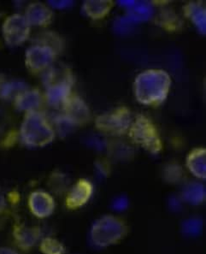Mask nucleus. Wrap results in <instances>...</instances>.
<instances>
[{"mask_svg":"<svg viewBox=\"0 0 206 254\" xmlns=\"http://www.w3.org/2000/svg\"><path fill=\"white\" fill-rule=\"evenodd\" d=\"M114 6L111 0H88L82 5V11L87 17L92 20L105 18Z\"/></svg>","mask_w":206,"mask_h":254,"instance_id":"nucleus-17","label":"nucleus"},{"mask_svg":"<svg viewBox=\"0 0 206 254\" xmlns=\"http://www.w3.org/2000/svg\"><path fill=\"white\" fill-rule=\"evenodd\" d=\"M129 205H130L129 198H127L126 196L121 195L115 198L113 202H112L111 206H112V209L115 211L121 212V211H124L127 210L129 208Z\"/></svg>","mask_w":206,"mask_h":254,"instance_id":"nucleus-28","label":"nucleus"},{"mask_svg":"<svg viewBox=\"0 0 206 254\" xmlns=\"http://www.w3.org/2000/svg\"><path fill=\"white\" fill-rule=\"evenodd\" d=\"M0 254H20L18 252L15 251V249L13 248H0Z\"/></svg>","mask_w":206,"mask_h":254,"instance_id":"nucleus-33","label":"nucleus"},{"mask_svg":"<svg viewBox=\"0 0 206 254\" xmlns=\"http://www.w3.org/2000/svg\"><path fill=\"white\" fill-rule=\"evenodd\" d=\"M73 85L74 82L65 81L46 86L44 94L45 102L53 108H63L65 102L72 95Z\"/></svg>","mask_w":206,"mask_h":254,"instance_id":"nucleus-13","label":"nucleus"},{"mask_svg":"<svg viewBox=\"0 0 206 254\" xmlns=\"http://www.w3.org/2000/svg\"><path fill=\"white\" fill-rule=\"evenodd\" d=\"M57 56L58 54L49 47L34 43L26 50L25 64L32 73L41 74L53 65Z\"/></svg>","mask_w":206,"mask_h":254,"instance_id":"nucleus-7","label":"nucleus"},{"mask_svg":"<svg viewBox=\"0 0 206 254\" xmlns=\"http://www.w3.org/2000/svg\"><path fill=\"white\" fill-rule=\"evenodd\" d=\"M31 27H47L53 20V11L45 3L35 2L28 5L23 14Z\"/></svg>","mask_w":206,"mask_h":254,"instance_id":"nucleus-14","label":"nucleus"},{"mask_svg":"<svg viewBox=\"0 0 206 254\" xmlns=\"http://www.w3.org/2000/svg\"><path fill=\"white\" fill-rule=\"evenodd\" d=\"M40 251L43 254H65L66 248L58 239L53 237H45L41 239Z\"/></svg>","mask_w":206,"mask_h":254,"instance_id":"nucleus-25","label":"nucleus"},{"mask_svg":"<svg viewBox=\"0 0 206 254\" xmlns=\"http://www.w3.org/2000/svg\"><path fill=\"white\" fill-rule=\"evenodd\" d=\"M34 44H40L49 47L58 55L64 49V41L61 36H59L55 32L46 31L40 33V34H38L37 37L35 38Z\"/></svg>","mask_w":206,"mask_h":254,"instance_id":"nucleus-21","label":"nucleus"},{"mask_svg":"<svg viewBox=\"0 0 206 254\" xmlns=\"http://www.w3.org/2000/svg\"><path fill=\"white\" fill-rule=\"evenodd\" d=\"M204 222L199 217H190L186 218L182 223V232L188 237H197L203 231Z\"/></svg>","mask_w":206,"mask_h":254,"instance_id":"nucleus-24","label":"nucleus"},{"mask_svg":"<svg viewBox=\"0 0 206 254\" xmlns=\"http://www.w3.org/2000/svg\"><path fill=\"white\" fill-rule=\"evenodd\" d=\"M136 23L133 22L132 20L129 16H121L115 21L114 29L117 34H130L134 29V27L136 26Z\"/></svg>","mask_w":206,"mask_h":254,"instance_id":"nucleus-27","label":"nucleus"},{"mask_svg":"<svg viewBox=\"0 0 206 254\" xmlns=\"http://www.w3.org/2000/svg\"><path fill=\"white\" fill-rule=\"evenodd\" d=\"M93 185L86 179H80L69 189L65 204L69 210H77L86 205L93 194Z\"/></svg>","mask_w":206,"mask_h":254,"instance_id":"nucleus-9","label":"nucleus"},{"mask_svg":"<svg viewBox=\"0 0 206 254\" xmlns=\"http://www.w3.org/2000/svg\"><path fill=\"white\" fill-rule=\"evenodd\" d=\"M48 5L49 7H53V8H55V9H65V8H69V7L72 6V3L73 2L72 1H64V0H62V1H48L47 2Z\"/></svg>","mask_w":206,"mask_h":254,"instance_id":"nucleus-30","label":"nucleus"},{"mask_svg":"<svg viewBox=\"0 0 206 254\" xmlns=\"http://www.w3.org/2000/svg\"><path fill=\"white\" fill-rule=\"evenodd\" d=\"M45 103L43 93L38 88H29L20 93L13 101L15 108L19 112H39Z\"/></svg>","mask_w":206,"mask_h":254,"instance_id":"nucleus-12","label":"nucleus"},{"mask_svg":"<svg viewBox=\"0 0 206 254\" xmlns=\"http://www.w3.org/2000/svg\"><path fill=\"white\" fill-rule=\"evenodd\" d=\"M185 16L190 19L200 34L206 33V9L200 2H190L185 5Z\"/></svg>","mask_w":206,"mask_h":254,"instance_id":"nucleus-19","label":"nucleus"},{"mask_svg":"<svg viewBox=\"0 0 206 254\" xmlns=\"http://www.w3.org/2000/svg\"><path fill=\"white\" fill-rule=\"evenodd\" d=\"M157 23L169 31L178 30L182 27V22L176 13L170 9H163L157 16Z\"/></svg>","mask_w":206,"mask_h":254,"instance_id":"nucleus-23","label":"nucleus"},{"mask_svg":"<svg viewBox=\"0 0 206 254\" xmlns=\"http://www.w3.org/2000/svg\"><path fill=\"white\" fill-rule=\"evenodd\" d=\"M7 207L6 198L3 195L2 189L0 187V214L3 213V211H5Z\"/></svg>","mask_w":206,"mask_h":254,"instance_id":"nucleus-31","label":"nucleus"},{"mask_svg":"<svg viewBox=\"0 0 206 254\" xmlns=\"http://www.w3.org/2000/svg\"><path fill=\"white\" fill-rule=\"evenodd\" d=\"M28 88V84L24 81L0 74V100L13 102L20 93Z\"/></svg>","mask_w":206,"mask_h":254,"instance_id":"nucleus-15","label":"nucleus"},{"mask_svg":"<svg viewBox=\"0 0 206 254\" xmlns=\"http://www.w3.org/2000/svg\"><path fill=\"white\" fill-rule=\"evenodd\" d=\"M181 198L188 205H200L206 200V188L202 183L190 182L183 187Z\"/></svg>","mask_w":206,"mask_h":254,"instance_id":"nucleus-18","label":"nucleus"},{"mask_svg":"<svg viewBox=\"0 0 206 254\" xmlns=\"http://www.w3.org/2000/svg\"><path fill=\"white\" fill-rule=\"evenodd\" d=\"M48 186L51 191L56 195H63L68 192L69 181L66 175L61 172H55L50 177Z\"/></svg>","mask_w":206,"mask_h":254,"instance_id":"nucleus-22","label":"nucleus"},{"mask_svg":"<svg viewBox=\"0 0 206 254\" xmlns=\"http://www.w3.org/2000/svg\"><path fill=\"white\" fill-rule=\"evenodd\" d=\"M132 122L130 109L126 106H120L97 117L95 127L105 134L122 136L128 133Z\"/></svg>","mask_w":206,"mask_h":254,"instance_id":"nucleus-5","label":"nucleus"},{"mask_svg":"<svg viewBox=\"0 0 206 254\" xmlns=\"http://www.w3.org/2000/svg\"><path fill=\"white\" fill-rule=\"evenodd\" d=\"M12 237L15 245L23 251H28L40 243L42 231L40 227L17 224L14 227Z\"/></svg>","mask_w":206,"mask_h":254,"instance_id":"nucleus-11","label":"nucleus"},{"mask_svg":"<svg viewBox=\"0 0 206 254\" xmlns=\"http://www.w3.org/2000/svg\"><path fill=\"white\" fill-rule=\"evenodd\" d=\"M128 135L133 142L151 154L157 155L163 150V142L157 127L145 115L136 116L128 131Z\"/></svg>","mask_w":206,"mask_h":254,"instance_id":"nucleus-4","label":"nucleus"},{"mask_svg":"<svg viewBox=\"0 0 206 254\" xmlns=\"http://www.w3.org/2000/svg\"><path fill=\"white\" fill-rule=\"evenodd\" d=\"M188 171L198 179L206 178V150L203 147L194 148L189 152L186 161Z\"/></svg>","mask_w":206,"mask_h":254,"instance_id":"nucleus-16","label":"nucleus"},{"mask_svg":"<svg viewBox=\"0 0 206 254\" xmlns=\"http://www.w3.org/2000/svg\"><path fill=\"white\" fill-rule=\"evenodd\" d=\"M65 118L75 126H82L91 120V112L86 102L80 97L72 94L63 106Z\"/></svg>","mask_w":206,"mask_h":254,"instance_id":"nucleus-8","label":"nucleus"},{"mask_svg":"<svg viewBox=\"0 0 206 254\" xmlns=\"http://www.w3.org/2000/svg\"><path fill=\"white\" fill-rule=\"evenodd\" d=\"M183 203L181 196L173 195L168 200V207L172 212L178 213L183 208Z\"/></svg>","mask_w":206,"mask_h":254,"instance_id":"nucleus-29","label":"nucleus"},{"mask_svg":"<svg viewBox=\"0 0 206 254\" xmlns=\"http://www.w3.org/2000/svg\"><path fill=\"white\" fill-rule=\"evenodd\" d=\"M135 3H136V1H134V0H123V1L118 2L120 6L126 8L127 9H130L135 4Z\"/></svg>","mask_w":206,"mask_h":254,"instance_id":"nucleus-32","label":"nucleus"},{"mask_svg":"<svg viewBox=\"0 0 206 254\" xmlns=\"http://www.w3.org/2000/svg\"><path fill=\"white\" fill-rule=\"evenodd\" d=\"M163 177L169 184H178L184 177V171L180 164L170 163L163 168Z\"/></svg>","mask_w":206,"mask_h":254,"instance_id":"nucleus-26","label":"nucleus"},{"mask_svg":"<svg viewBox=\"0 0 206 254\" xmlns=\"http://www.w3.org/2000/svg\"><path fill=\"white\" fill-rule=\"evenodd\" d=\"M31 28L23 14H12L7 16L2 24L3 41L10 47L22 46L30 37Z\"/></svg>","mask_w":206,"mask_h":254,"instance_id":"nucleus-6","label":"nucleus"},{"mask_svg":"<svg viewBox=\"0 0 206 254\" xmlns=\"http://www.w3.org/2000/svg\"><path fill=\"white\" fill-rule=\"evenodd\" d=\"M128 233L129 227L120 217L104 215L92 223L88 237L93 247L107 248L122 242Z\"/></svg>","mask_w":206,"mask_h":254,"instance_id":"nucleus-3","label":"nucleus"},{"mask_svg":"<svg viewBox=\"0 0 206 254\" xmlns=\"http://www.w3.org/2000/svg\"><path fill=\"white\" fill-rule=\"evenodd\" d=\"M20 139L25 146L40 148L48 146L55 139V130L41 111L26 113L19 131Z\"/></svg>","mask_w":206,"mask_h":254,"instance_id":"nucleus-2","label":"nucleus"},{"mask_svg":"<svg viewBox=\"0 0 206 254\" xmlns=\"http://www.w3.org/2000/svg\"><path fill=\"white\" fill-rule=\"evenodd\" d=\"M170 86L171 77L168 72L159 68L146 69L135 80V95L142 105L158 106L167 99Z\"/></svg>","mask_w":206,"mask_h":254,"instance_id":"nucleus-1","label":"nucleus"},{"mask_svg":"<svg viewBox=\"0 0 206 254\" xmlns=\"http://www.w3.org/2000/svg\"><path fill=\"white\" fill-rule=\"evenodd\" d=\"M126 15L136 24L145 22L153 16L154 5L147 1H136L130 9H127Z\"/></svg>","mask_w":206,"mask_h":254,"instance_id":"nucleus-20","label":"nucleus"},{"mask_svg":"<svg viewBox=\"0 0 206 254\" xmlns=\"http://www.w3.org/2000/svg\"><path fill=\"white\" fill-rule=\"evenodd\" d=\"M28 207L34 217L44 219L51 217L55 211L56 203L52 194L43 190L31 192Z\"/></svg>","mask_w":206,"mask_h":254,"instance_id":"nucleus-10","label":"nucleus"}]
</instances>
